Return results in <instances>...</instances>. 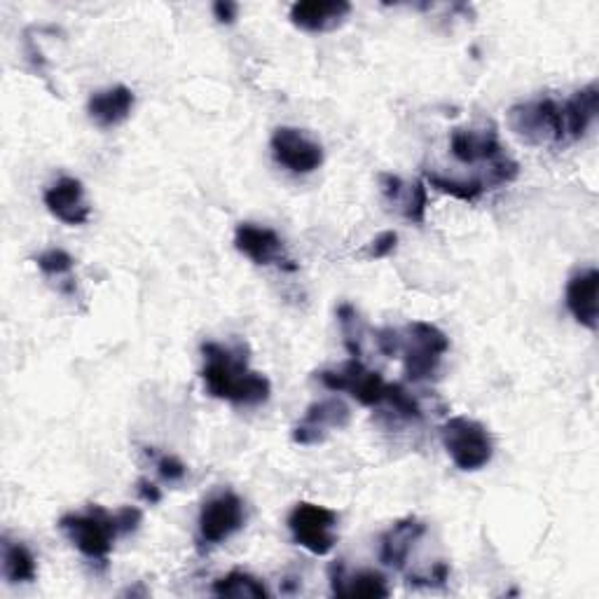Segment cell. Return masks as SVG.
<instances>
[{
	"label": "cell",
	"instance_id": "cell-1",
	"mask_svg": "<svg viewBox=\"0 0 599 599\" xmlns=\"http://www.w3.org/2000/svg\"><path fill=\"white\" fill-rule=\"evenodd\" d=\"M202 353L207 361L202 368V380L209 396L234 406H262L270 401V380L256 370H249L247 357L213 342L202 345Z\"/></svg>",
	"mask_w": 599,
	"mask_h": 599
},
{
	"label": "cell",
	"instance_id": "cell-2",
	"mask_svg": "<svg viewBox=\"0 0 599 599\" xmlns=\"http://www.w3.org/2000/svg\"><path fill=\"white\" fill-rule=\"evenodd\" d=\"M440 440L452 463L466 473L485 469L495 457V440L490 431L471 417H450L440 427Z\"/></svg>",
	"mask_w": 599,
	"mask_h": 599
},
{
	"label": "cell",
	"instance_id": "cell-3",
	"mask_svg": "<svg viewBox=\"0 0 599 599\" xmlns=\"http://www.w3.org/2000/svg\"><path fill=\"white\" fill-rule=\"evenodd\" d=\"M403 370L410 382H425L438 372L442 357L450 349L446 332L429 321H412L401 332Z\"/></svg>",
	"mask_w": 599,
	"mask_h": 599
},
{
	"label": "cell",
	"instance_id": "cell-4",
	"mask_svg": "<svg viewBox=\"0 0 599 599\" xmlns=\"http://www.w3.org/2000/svg\"><path fill=\"white\" fill-rule=\"evenodd\" d=\"M59 529L90 560H106L113 550V541L120 537L116 516L101 506H90L87 513L63 516Z\"/></svg>",
	"mask_w": 599,
	"mask_h": 599
},
{
	"label": "cell",
	"instance_id": "cell-5",
	"mask_svg": "<svg viewBox=\"0 0 599 599\" xmlns=\"http://www.w3.org/2000/svg\"><path fill=\"white\" fill-rule=\"evenodd\" d=\"M508 124L522 141L535 146L567 141L562 101L550 97L513 106L508 110Z\"/></svg>",
	"mask_w": 599,
	"mask_h": 599
},
{
	"label": "cell",
	"instance_id": "cell-6",
	"mask_svg": "<svg viewBox=\"0 0 599 599\" xmlns=\"http://www.w3.org/2000/svg\"><path fill=\"white\" fill-rule=\"evenodd\" d=\"M288 529H291L293 541L309 550L317 558H323L332 548H336V525L338 513L326 506L300 501L288 516Z\"/></svg>",
	"mask_w": 599,
	"mask_h": 599
},
{
	"label": "cell",
	"instance_id": "cell-7",
	"mask_svg": "<svg viewBox=\"0 0 599 599\" xmlns=\"http://www.w3.org/2000/svg\"><path fill=\"white\" fill-rule=\"evenodd\" d=\"M319 380L330 391H347L366 408H377L387 401L389 385L382 380L380 372L368 370L361 359L347 361L340 370H321Z\"/></svg>",
	"mask_w": 599,
	"mask_h": 599
},
{
	"label": "cell",
	"instance_id": "cell-8",
	"mask_svg": "<svg viewBox=\"0 0 599 599\" xmlns=\"http://www.w3.org/2000/svg\"><path fill=\"white\" fill-rule=\"evenodd\" d=\"M270 146H272L274 160L291 173H298V176L315 173L323 164L321 143L309 139L300 129H293V127L274 129Z\"/></svg>",
	"mask_w": 599,
	"mask_h": 599
},
{
	"label": "cell",
	"instance_id": "cell-9",
	"mask_svg": "<svg viewBox=\"0 0 599 599\" xmlns=\"http://www.w3.org/2000/svg\"><path fill=\"white\" fill-rule=\"evenodd\" d=\"M243 520H247L243 501L232 492H223L209 499L199 510V537L204 543L218 546L237 535Z\"/></svg>",
	"mask_w": 599,
	"mask_h": 599
},
{
	"label": "cell",
	"instance_id": "cell-10",
	"mask_svg": "<svg viewBox=\"0 0 599 599\" xmlns=\"http://www.w3.org/2000/svg\"><path fill=\"white\" fill-rule=\"evenodd\" d=\"M349 421L351 412L340 398H328V401L307 408L302 421L293 429V440L300 446H317V442L326 440L330 429H347Z\"/></svg>",
	"mask_w": 599,
	"mask_h": 599
},
{
	"label": "cell",
	"instance_id": "cell-11",
	"mask_svg": "<svg viewBox=\"0 0 599 599\" xmlns=\"http://www.w3.org/2000/svg\"><path fill=\"white\" fill-rule=\"evenodd\" d=\"M42 202H46L48 211L66 226H84L92 213L84 199L82 183L78 179H71V176H63V179L50 186L46 194H42Z\"/></svg>",
	"mask_w": 599,
	"mask_h": 599
},
{
	"label": "cell",
	"instance_id": "cell-12",
	"mask_svg": "<svg viewBox=\"0 0 599 599\" xmlns=\"http://www.w3.org/2000/svg\"><path fill=\"white\" fill-rule=\"evenodd\" d=\"M349 14L347 0H302L291 8V24L307 33H326L342 27Z\"/></svg>",
	"mask_w": 599,
	"mask_h": 599
},
{
	"label": "cell",
	"instance_id": "cell-13",
	"mask_svg": "<svg viewBox=\"0 0 599 599\" xmlns=\"http://www.w3.org/2000/svg\"><path fill=\"white\" fill-rule=\"evenodd\" d=\"M450 150L463 164H492L503 158V148L495 129H455Z\"/></svg>",
	"mask_w": 599,
	"mask_h": 599
},
{
	"label": "cell",
	"instance_id": "cell-14",
	"mask_svg": "<svg viewBox=\"0 0 599 599\" xmlns=\"http://www.w3.org/2000/svg\"><path fill=\"white\" fill-rule=\"evenodd\" d=\"M234 247L256 264H277L283 260V241L270 228L241 223L234 232Z\"/></svg>",
	"mask_w": 599,
	"mask_h": 599
},
{
	"label": "cell",
	"instance_id": "cell-15",
	"mask_svg": "<svg viewBox=\"0 0 599 599\" xmlns=\"http://www.w3.org/2000/svg\"><path fill=\"white\" fill-rule=\"evenodd\" d=\"M380 183L385 197L391 204H398V209H401V213L410 220V223H425L429 207V190L425 181L406 183L393 173H382Z\"/></svg>",
	"mask_w": 599,
	"mask_h": 599
},
{
	"label": "cell",
	"instance_id": "cell-16",
	"mask_svg": "<svg viewBox=\"0 0 599 599\" xmlns=\"http://www.w3.org/2000/svg\"><path fill=\"white\" fill-rule=\"evenodd\" d=\"M597 293L599 272L595 268L576 272L567 283V309L588 330L597 328Z\"/></svg>",
	"mask_w": 599,
	"mask_h": 599
},
{
	"label": "cell",
	"instance_id": "cell-17",
	"mask_svg": "<svg viewBox=\"0 0 599 599\" xmlns=\"http://www.w3.org/2000/svg\"><path fill=\"white\" fill-rule=\"evenodd\" d=\"M427 531V525L419 522L417 518H406V520H398L391 529H387L382 535V541H380V560L382 565L387 567H393V569H403L410 552H412V546L425 537Z\"/></svg>",
	"mask_w": 599,
	"mask_h": 599
},
{
	"label": "cell",
	"instance_id": "cell-18",
	"mask_svg": "<svg viewBox=\"0 0 599 599\" xmlns=\"http://www.w3.org/2000/svg\"><path fill=\"white\" fill-rule=\"evenodd\" d=\"M131 110H134V92L124 84H116L110 90L92 94L90 103H87V113L99 124L101 129H110L122 124Z\"/></svg>",
	"mask_w": 599,
	"mask_h": 599
},
{
	"label": "cell",
	"instance_id": "cell-19",
	"mask_svg": "<svg viewBox=\"0 0 599 599\" xmlns=\"http://www.w3.org/2000/svg\"><path fill=\"white\" fill-rule=\"evenodd\" d=\"M330 586L332 592L340 597H363V599L389 597V586L382 573L359 571L353 576H347L342 562H336L330 567Z\"/></svg>",
	"mask_w": 599,
	"mask_h": 599
},
{
	"label": "cell",
	"instance_id": "cell-20",
	"mask_svg": "<svg viewBox=\"0 0 599 599\" xmlns=\"http://www.w3.org/2000/svg\"><path fill=\"white\" fill-rule=\"evenodd\" d=\"M565 110V129H567V141H579L586 137V131L597 118L599 110V90L597 84H588L583 90L562 101Z\"/></svg>",
	"mask_w": 599,
	"mask_h": 599
},
{
	"label": "cell",
	"instance_id": "cell-21",
	"mask_svg": "<svg viewBox=\"0 0 599 599\" xmlns=\"http://www.w3.org/2000/svg\"><path fill=\"white\" fill-rule=\"evenodd\" d=\"M3 573L10 583H31L36 581L38 569L33 552L24 543L3 541Z\"/></svg>",
	"mask_w": 599,
	"mask_h": 599
},
{
	"label": "cell",
	"instance_id": "cell-22",
	"mask_svg": "<svg viewBox=\"0 0 599 599\" xmlns=\"http://www.w3.org/2000/svg\"><path fill=\"white\" fill-rule=\"evenodd\" d=\"M213 595L234 599H268L270 590L247 571H230L213 581Z\"/></svg>",
	"mask_w": 599,
	"mask_h": 599
},
{
	"label": "cell",
	"instance_id": "cell-23",
	"mask_svg": "<svg viewBox=\"0 0 599 599\" xmlns=\"http://www.w3.org/2000/svg\"><path fill=\"white\" fill-rule=\"evenodd\" d=\"M427 183L436 188L438 192H446L455 199H461V202H476V199L487 190L482 181H455L431 171H427Z\"/></svg>",
	"mask_w": 599,
	"mask_h": 599
},
{
	"label": "cell",
	"instance_id": "cell-24",
	"mask_svg": "<svg viewBox=\"0 0 599 599\" xmlns=\"http://www.w3.org/2000/svg\"><path fill=\"white\" fill-rule=\"evenodd\" d=\"M385 403H389L398 415L410 419V421L412 419L417 421V419L425 417V410H421L417 398L412 393H408L401 385H389V389H387V401Z\"/></svg>",
	"mask_w": 599,
	"mask_h": 599
},
{
	"label": "cell",
	"instance_id": "cell-25",
	"mask_svg": "<svg viewBox=\"0 0 599 599\" xmlns=\"http://www.w3.org/2000/svg\"><path fill=\"white\" fill-rule=\"evenodd\" d=\"M36 262H38V268H40L42 272H46V274H50V277H63V274H69V272L73 270V264H76L73 256H71V253H66V251H61V249H50V251H46V253H40V256L36 258Z\"/></svg>",
	"mask_w": 599,
	"mask_h": 599
},
{
	"label": "cell",
	"instance_id": "cell-26",
	"mask_svg": "<svg viewBox=\"0 0 599 599\" xmlns=\"http://www.w3.org/2000/svg\"><path fill=\"white\" fill-rule=\"evenodd\" d=\"M401 330H393V328H382L380 332H377V347H380V351L385 353L387 359H396L401 357Z\"/></svg>",
	"mask_w": 599,
	"mask_h": 599
},
{
	"label": "cell",
	"instance_id": "cell-27",
	"mask_svg": "<svg viewBox=\"0 0 599 599\" xmlns=\"http://www.w3.org/2000/svg\"><path fill=\"white\" fill-rule=\"evenodd\" d=\"M398 247V234L396 232H382L380 237H375V241L370 243V249H368V258L370 260H380V258H387L396 251Z\"/></svg>",
	"mask_w": 599,
	"mask_h": 599
},
{
	"label": "cell",
	"instance_id": "cell-28",
	"mask_svg": "<svg viewBox=\"0 0 599 599\" xmlns=\"http://www.w3.org/2000/svg\"><path fill=\"white\" fill-rule=\"evenodd\" d=\"M186 463L181 461V459H176V457H162L160 461H158V473H160V478L162 480H167V482H179V480H183L186 478Z\"/></svg>",
	"mask_w": 599,
	"mask_h": 599
},
{
	"label": "cell",
	"instance_id": "cell-29",
	"mask_svg": "<svg viewBox=\"0 0 599 599\" xmlns=\"http://www.w3.org/2000/svg\"><path fill=\"white\" fill-rule=\"evenodd\" d=\"M143 520V513L139 508L134 506H127L122 510H118L116 513V522H118V529H120V535H129V531H137L139 525Z\"/></svg>",
	"mask_w": 599,
	"mask_h": 599
},
{
	"label": "cell",
	"instance_id": "cell-30",
	"mask_svg": "<svg viewBox=\"0 0 599 599\" xmlns=\"http://www.w3.org/2000/svg\"><path fill=\"white\" fill-rule=\"evenodd\" d=\"M237 14H239V6L230 3V0H218V3H213V17L220 21V24H234Z\"/></svg>",
	"mask_w": 599,
	"mask_h": 599
},
{
	"label": "cell",
	"instance_id": "cell-31",
	"mask_svg": "<svg viewBox=\"0 0 599 599\" xmlns=\"http://www.w3.org/2000/svg\"><path fill=\"white\" fill-rule=\"evenodd\" d=\"M139 495L148 503H160V499H162L160 487L150 480H139Z\"/></svg>",
	"mask_w": 599,
	"mask_h": 599
}]
</instances>
